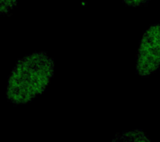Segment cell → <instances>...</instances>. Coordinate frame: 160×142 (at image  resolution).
Returning a JSON list of instances; mask_svg holds the SVG:
<instances>
[{"instance_id":"2","label":"cell","mask_w":160,"mask_h":142,"mask_svg":"<svg viewBox=\"0 0 160 142\" xmlns=\"http://www.w3.org/2000/svg\"><path fill=\"white\" fill-rule=\"evenodd\" d=\"M160 66V24L151 26L142 36L138 51L136 70L141 76H148Z\"/></svg>"},{"instance_id":"1","label":"cell","mask_w":160,"mask_h":142,"mask_svg":"<svg viewBox=\"0 0 160 142\" xmlns=\"http://www.w3.org/2000/svg\"><path fill=\"white\" fill-rule=\"evenodd\" d=\"M54 64L43 52L19 60L8 82V100L13 104H26L41 95L53 75Z\"/></svg>"},{"instance_id":"3","label":"cell","mask_w":160,"mask_h":142,"mask_svg":"<svg viewBox=\"0 0 160 142\" xmlns=\"http://www.w3.org/2000/svg\"><path fill=\"white\" fill-rule=\"evenodd\" d=\"M111 142H152L143 131L133 130L119 133Z\"/></svg>"},{"instance_id":"4","label":"cell","mask_w":160,"mask_h":142,"mask_svg":"<svg viewBox=\"0 0 160 142\" xmlns=\"http://www.w3.org/2000/svg\"><path fill=\"white\" fill-rule=\"evenodd\" d=\"M18 0H1V13L4 14L12 9L17 3Z\"/></svg>"},{"instance_id":"5","label":"cell","mask_w":160,"mask_h":142,"mask_svg":"<svg viewBox=\"0 0 160 142\" xmlns=\"http://www.w3.org/2000/svg\"><path fill=\"white\" fill-rule=\"evenodd\" d=\"M122 1L125 3L127 5H128V6L138 7V6H140V5L143 4V3H146L150 0H122Z\"/></svg>"}]
</instances>
